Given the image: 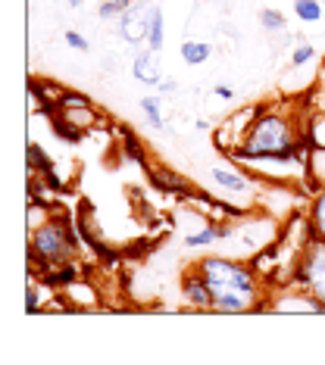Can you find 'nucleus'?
<instances>
[{
	"mask_svg": "<svg viewBox=\"0 0 325 365\" xmlns=\"http://www.w3.org/2000/svg\"><path fill=\"white\" fill-rule=\"evenodd\" d=\"M213 290V312L216 315H254L266 312L269 281L254 265V259L229 253H206L191 262Z\"/></svg>",
	"mask_w": 325,
	"mask_h": 365,
	"instance_id": "obj_1",
	"label": "nucleus"
},
{
	"mask_svg": "<svg viewBox=\"0 0 325 365\" xmlns=\"http://www.w3.org/2000/svg\"><path fill=\"white\" fill-rule=\"evenodd\" d=\"M306 125L285 106L263 103L229 160L247 165V169H254V165H300L306 172L304 160H300V135Z\"/></svg>",
	"mask_w": 325,
	"mask_h": 365,
	"instance_id": "obj_2",
	"label": "nucleus"
},
{
	"mask_svg": "<svg viewBox=\"0 0 325 365\" xmlns=\"http://www.w3.org/2000/svg\"><path fill=\"white\" fill-rule=\"evenodd\" d=\"M79 250H81L79 235H75L66 212H50L47 222H41L29 235V262H31V269L38 265L41 275L75 262L79 259Z\"/></svg>",
	"mask_w": 325,
	"mask_h": 365,
	"instance_id": "obj_3",
	"label": "nucleus"
},
{
	"mask_svg": "<svg viewBox=\"0 0 325 365\" xmlns=\"http://www.w3.org/2000/svg\"><path fill=\"white\" fill-rule=\"evenodd\" d=\"M288 284L310 290L313 297H319V300L325 303V244L319 237H310L304 244V250L294 256Z\"/></svg>",
	"mask_w": 325,
	"mask_h": 365,
	"instance_id": "obj_4",
	"label": "nucleus"
},
{
	"mask_svg": "<svg viewBox=\"0 0 325 365\" xmlns=\"http://www.w3.org/2000/svg\"><path fill=\"white\" fill-rule=\"evenodd\" d=\"M266 312H304V315H325V303L310 290L297 284H279L266 297Z\"/></svg>",
	"mask_w": 325,
	"mask_h": 365,
	"instance_id": "obj_5",
	"label": "nucleus"
},
{
	"mask_svg": "<svg viewBox=\"0 0 325 365\" xmlns=\"http://www.w3.org/2000/svg\"><path fill=\"white\" fill-rule=\"evenodd\" d=\"M260 175L256 172H250L247 165H213L210 169V181L216 187H222L225 194H235V197H247L250 203H256V197H260Z\"/></svg>",
	"mask_w": 325,
	"mask_h": 365,
	"instance_id": "obj_6",
	"label": "nucleus"
},
{
	"mask_svg": "<svg viewBox=\"0 0 325 365\" xmlns=\"http://www.w3.org/2000/svg\"><path fill=\"white\" fill-rule=\"evenodd\" d=\"M260 106H263V103H250V106H244V110L231 113L229 119H222L219 125L213 128V147H216V150L225 153V156H231V150H235V147L241 144V138L247 135L250 122L256 119Z\"/></svg>",
	"mask_w": 325,
	"mask_h": 365,
	"instance_id": "obj_7",
	"label": "nucleus"
},
{
	"mask_svg": "<svg viewBox=\"0 0 325 365\" xmlns=\"http://www.w3.org/2000/svg\"><path fill=\"white\" fill-rule=\"evenodd\" d=\"M154 0H138L116 19V31L129 47L141 51V44H147V31H150V16H154Z\"/></svg>",
	"mask_w": 325,
	"mask_h": 365,
	"instance_id": "obj_8",
	"label": "nucleus"
},
{
	"mask_svg": "<svg viewBox=\"0 0 325 365\" xmlns=\"http://www.w3.org/2000/svg\"><path fill=\"white\" fill-rule=\"evenodd\" d=\"M144 169V175L150 181V187L154 190H160V194H172V197H181V200H188L191 194H194V181L185 178V175H179V172L172 169V165H163V163H144L141 165Z\"/></svg>",
	"mask_w": 325,
	"mask_h": 365,
	"instance_id": "obj_9",
	"label": "nucleus"
},
{
	"mask_svg": "<svg viewBox=\"0 0 325 365\" xmlns=\"http://www.w3.org/2000/svg\"><path fill=\"white\" fill-rule=\"evenodd\" d=\"M179 294H181V303L194 312H213V290L206 284V278L200 275L194 265H188L179 278Z\"/></svg>",
	"mask_w": 325,
	"mask_h": 365,
	"instance_id": "obj_10",
	"label": "nucleus"
},
{
	"mask_svg": "<svg viewBox=\"0 0 325 365\" xmlns=\"http://www.w3.org/2000/svg\"><path fill=\"white\" fill-rule=\"evenodd\" d=\"M231 235H235V219H229V222L204 219V228L188 231V235L181 237V244H185L188 250H204V247H213V244H219V240H229Z\"/></svg>",
	"mask_w": 325,
	"mask_h": 365,
	"instance_id": "obj_11",
	"label": "nucleus"
},
{
	"mask_svg": "<svg viewBox=\"0 0 325 365\" xmlns=\"http://www.w3.org/2000/svg\"><path fill=\"white\" fill-rule=\"evenodd\" d=\"M131 76L141 85L156 88L163 81V66H160V51H135V60H131Z\"/></svg>",
	"mask_w": 325,
	"mask_h": 365,
	"instance_id": "obj_12",
	"label": "nucleus"
},
{
	"mask_svg": "<svg viewBox=\"0 0 325 365\" xmlns=\"http://www.w3.org/2000/svg\"><path fill=\"white\" fill-rule=\"evenodd\" d=\"M304 212H306V222H310L313 237H319L325 244V185L306 197V210Z\"/></svg>",
	"mask_w": 325,
	"mask_h": 365,
	"instance_id": "obj_13",
	"label": "nucleus"
},
{
	"mask_svg": "<svg viewBox=\"0 0 325 365\" xmlns=\"http://www.w3.org/2000/svg\"><path fill=\"white\" fill-rule=\"evenodd\" d=\"M47 125H50V131H54V138L56 140H63V144H81V140L88 138V131L85 128H79V125H72L69 119H66V115L56 110L54 115H47Z\"/></svg>",
	"mask_w": 325,
	"mask_h": 365,
	"instance_id": "obj_14",
	"label": "nucleus"
},
{
	"mask_svg": "<svg viewBox=\"0 0 325 365\" xmlns=\"http://www.w3.org/2000/svg\"><path fill=\"white\" fill-rule=\"evenodd\" d=\"M138 110L144 113V122L154 131H169V122L163 119V94H147L138 101Z\"/></svg>",
	"mask_w": 325,
	"mask_h": 365,
	"instance_id": "obj_15",
	"label": "nucleus"
},
{
	"mask_svg": "<svg viewBox=\"0 0 325 365\" xmlns=\"http://www.w3.org/2000/svg\"><path fill=\"white\" fill-rule=\"evenodd\" d=\"M179 56L188 66H204V63H210V56H213V44H206V41H194V38H185L179 44Z\"/></svg>",
	"mask_w": 325,
	"mask_h": 365,
	"instance_id": "obj_16",
	"label": "nucleus"
},
{
	"mask_svg": "<svg viewBox=\"0 0 325 365\" xmlns=\"http://www.w3.org/2000/svg\"><path fill=\"white\" fill-rule=\"evenodd\" d=\"M25 163H29V175H47L50 169H56L54 160L47 156V150L41 144H35V140L25 147Z\"/></svg>",
	"mask_w": 325,
	"mask_h": 365,
	"instance_id": "obj_17",
	"label": "nucleus"
},
{
	"mask_svg": "<svg viewBox=\"0 0 325 365\" xmlns=\"http://www.w3.org/2000/svg\"><path fill=\"white\" fill-rule=\"evenodd\" d=\"M294 19H300L304 26H316L325 19V4L322 0H294Z\"/></svg>",
	"mask_w": 325,
	"mask_h": 365,
	"instance_id": "obj_18",
	"label": "nucleus"
},
{
	"mask_svg": "<svg viewBox=\"0 0 325 365\" xmlns=\"http://www.w3.org/2000/svg\"><path fill=\"white\" fill-rule=\"evenodd\" d=\"M166 44V16L160 6H154V16H150V31H147V47L150 51H163Z\"/></svg>",
	"mask_w": 325,
	"mask_h": 365,
	"instance_id": "obj_19",
	"label": "nucleus"
},
{
	"mask_svg": "<svg viewBox=\"0 0 325 365\" xmlns=\"http://www.w3.org/2000/svg\"><path fill=\"white\" fill-rule=\"evenodd\" d=\"M260 26H263V31L281 35V31H288V16L281 10H275V6H263L260 10Z\"/></svg>",
	"mask_w": 325,
	"mask_h": 365,
	"instance_id": "obj_20",
	"label": "nucleus"
},
{
	"mask_svg": "<svg viewBox=\"0 0 325 365\" xmlns=\"http://www.w3.org/2000/svg\"><path fill=\"white\" fill-rule=\"evenodd\" d=\"M79 106H94V101L75 88H60V94H56V110H79Z\"/></svg>",
	"mask_w": 325,
	"mask_h": 365,
	"instance_id": "obj_21",
	"label": "nucleus"
},
{
	"mask_svg": "<svg viewBox=\"0 0 325 365\" xmlns=\"http://www.w3.org/2000/svg\"><path fill=\"white\" fill-rule=\"evenodd\" d=\"M313 60H316V44H310V41H300L288 56V63L294 66V69H304V66H310Z\"/></svg>",
	"mask_w": 325,
	"mask_h": 365,
	"instance_id": "obj_22",
	"label": "nucleus"
},
{
	"mask_svg": "<svg viewBox=\"0 0 325 365\" xmlns=\"http://www.w3.org/2000/svg\"><path fill=\"white\" fill-rule=\"evenodd\" d=\"M63 41L72 47V51H79V53H88L91 51V38H85L81 31H75V29H66L63 31Z\"/></svg>",
	"mask_w": 325,
	"mask_h": 365,
	"instance_id": "obj_23",
	"label": "nucleus"
},
{
	"mask_svg": "<svg viewBox=\"0 0 325 365\" xmlns=\"http://www.w3.org/2000/svg\"><path fill=\"white\" fill-rule=\"evenodd\" d=\"M125 10L119 4H113V0H100V6H97V19L100 22H113V19H119Z\"/></svg>",
	"mask_w": 325,
	"mask_h": 365,
	"instance_id": "obj_24",
	"label": "nucleus"
},
{
	"mask_svg": "<svg viewBox=\"0 0 325 365\" xmlns=\"http://www.w3.org/2000/svg\"><path fill=\"white\" fill-rule=\"evenodd\" d=\"M25 312L35 315V312H44V306H41V297H38V287L35 281L29 284V294H25Z\"/></svg>",
	"mask_w": 325,
	"mask_h": 365,
	"instance_id": "obj_25",
	"label": "nucleus"
},
{
	"mask_svg": "<svg viewBox=\"0 0 325 365\" xmlns=\"http://www.w3.org/2000/svg\"><path fill=\"white\" fill-rule=\"evenodd\" d=\"M213 97L222 101V103H229V101H235V88L231 85H213Z\"/></svg>",
	"mask_w": 325,
	"mask_h": 365,
	"instance_id": "obj_26",
	"label": "nucleus"
},
{
	"mask_svg": "<svg viewBox=\"0 0 325 365\" xmlns=\"http://www.w3.org/2000/svg\"><path fill=\"white\" fill-rule=\"evenodd\" d=\"M156 88H160V94H163V97H169V94H175V91H179V81H175V78H163Z\"/></svg>",
	"mask_w": 325,
	"mask_h": 365,
	"instance_id": "obj_27",
	"label": "nucleus"
},
{
	"mask_svg": "<svg viewBox=\"0 0 325 365\" xmlns=\"http://www.w3.org/2000/svg\"><path fill=\"white\" fill-rule=\"evenodd\" d=\"M116 66H119V56L104 53V72H116Z\"/></svg>",
	"mask_w": 325,
	"mask_h": 365,
	"instance_id": "obj_28",
	"label": "nucleus"
},
{
	"mask_svg": "<svg viewBox=\"0 0 325 365\" xmlns=\"http://www.w3.org/2000/svg\"><path fill=\"white\" fill-rule=\"evenodd\" d=\"M194 128H197V131H213V122H210V119H197Z\"/></svg>",
	"mask_w": 325,
	"mask_h": 365,
	"instance_id": "obj_29",
	"label": "nucleus"
},
{
	"mask_svg": "<svg viewBox=\"0 0 325 365\" xmlns=\"http://www.w3.org/2000/svg\"><path fill=\"white\" fill-rule=\"evenodd\" d=\"M66 4H69L72 10H81V6H85V0H66Z\"/></svg>",
	"mask_w": 325,
	"mask_h": 365,
	"instance_id": "obj_30",
	"label": "nucleus"
},
{
	"mask_svg": "<svg viewBox=\"0 0 325 365\" xmlns=\"http://www.w3.org/2000/svg\"><path fill=\"white\" fill-rule=\"evenodd\" d=\"M113 4H119L122 10H129V6H131V4H138V0H113Z\"/></svg>",
	"mask_w": 325,
	"mask_h": 365,
	"instance_id": "obj_31",
	"label": "nucleus"
},
{
	"mask_svg": "<svg viewBox=\"0 0 325 365\" xmlns=\"http://www.w3.org/2000/svg\"><path fill=\"white\" fill-rule=\"evenodd\" d=\"M322 22H325V19H322Z\"/></svg>",
	"mask_w": 325,
	"mask_h": 365,
	"instance_id": "obj_32",
	"label": "nucleus"
}]
</instances>
